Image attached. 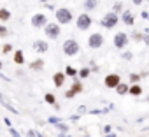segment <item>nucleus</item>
<instances>
[{
  "label": "nucleus",
  "instance_id": "15",
  "mask_svg": "<svg viewBox=\"0 0 149 137\" xmlns=\"http://www.w3.org/2000/svg\"><path fill=\"white\" fill-rule=\"evenodd\" d=\"M77 78H79V76H77ZM77 78H74V83H72V88H70V90H72L74 93H76V95L83 92V85H81V81H79Z\"/></svg>",
  "mask_w": 149,
  "mask_h": 137
},
{
  "label": "nucleus",
  "instance_id": "47",
  "mask_svg": "<svg viewBox=\"0 0 149 137\" xmlns=\"http://www.w3.org/2000/svg\"><path fill=\"white\" fill-rule=\"evenodd\" d=\"M37 137H44V135H40V134H39V135H37Z\"/></svg>",
  "mask_w": 149,
  "mask_h": 137
},
{
  "label": "nucleus",
  "instance_id": "26",
  "mask_svg": "<svg viewBox=\"0 0 149 137\" xmlns=\"http://www.w3.org/2000/svg\"><path fill=\"white\" fill-rule=\"evenodd\" d=\"M139 79H142L140 74H130V81L132 83H139Z\"/></svg>",
  "mask_w": 149,
  "mask_h": 137
},
{
  "label": "nucleus",
  "instance_id": "29",
  "mask_svg": "<svg viewBox=\"0 0 149 137\" xmlns=\"http://www.w3.org/2000/svg\"><path fill=\"white\" fill-rule=\"evenodd\" d=\"M56 127H58V130H60V132H67V130H68V127H67L65 123H61V121H60Z\"/></svg>",
  "mask_w": 149,
  "mask_h": 137
},
{
  "label": "nucleus",
  "instance_id": "39",
  "mask_svg": "<svg viewBox=\"0 0 149 137\" xmlns=\"http://www.w3.org/2000/svg\"><path fill=\"white\" fill-rule=\"evenodd\" d=\"M44 6H46V9H49V11H53V9H54V6H53V4H44Z\"/></svg>",
  "mask_w": 149,
  "mask_h": 137
},
{
  "label": "nucleus",
  "instance_id": "33",
  "mask_svg": "<svg viewBox=\"0 0 149 137\" xmlns=\"http://www.w3.org/2000/svg\"><path fill=\"white\" fill-rule=\"evenodd\" d=\"M77 113H79V114H83V113H86V107H84V106H79V109H77Z\"/></svg>",
  "mask_w": 149,
  "mask_h": 137
},
{
  "label": "nucleus",
  "instance_id": "32",
  "mask_svg": "<svg viewBox=\"0 0 149 137\" xmlns=\"http://www.w3.org/2000/svg\"><path fill=\"white\" fill-rule=\"evenodd\" d=\"M4 123L7 125V128H11V127H13V121H11L9 118H4Z\"/></svg>",
  "mask_w": 149,
  "mask_h": 137
},
{
  "label": "nucleus",
  "instance_id": "21",
  "mask_svg": "<svg viewBox=\"0 0 149 137\" xmlns=\"http://www.w3.org/2000/svg\"><path fill=\"white\" fill-rule=\"evenodd\" d=\"M44 100H46L47 104H51V106L56 104V97H54L53 93H46V95H44Z\"/></svg>",
  "mask_w": 149,
  "mask_h": 137
},
{
  "label": "nucleus",
  "instance_id": "31",
  "mask_svg": "<svg viewBox=\"0 0 149 137\" xmlns=\"http://www.w3.org/2000/svg\"><path fill=\"white\" fill-rule=\"evenodd\" d=\"M37 135H39V134H35V130H32V128L26 132V137H37Z\"/></svg>",
  "mask_w": 149,
  "mask_h": 137
},
{
  "label": "nucleus",
  "instance_id": "41",
  "mask_svg": "<svg viewBox=\"0 0 149 137\" xmlns=\"http://www.w3.org/2000/svg\"><path fill=\"white\" fill-rule=\"evenodd\" d=\"M142 18H144V20H147V18H149V14H147L146 11H142Z\"/></svg>",
  "mask_w": 149,
  "mask_h": 137
},
{
  "label": "nucleus",
  "instance_id": "18",
  "mask_svg": "<svg viewBox=\"0 0 149 137\" xmlns=\"http://www.w3.org/2000/svg\"><path fill=\"white\" fill-rule=\"evenodd\" d=\"M128 93L133 95V97H139V95H142V86L137 85V83H133V86H130V92Z\"/></svg>",
  "mask_w": 149,
  "mask_h": 137
},
{
  "label": "nucleus",
  "instance_id": "45",
  "mask_svg": "<svg viewBox=\"0 0 149 137\" xmlns=\"http://www.w3.org/2000/svg\"><path fill=\"white\" fill-rule=\"evenodd\" d=\"M2 67H4V63H2V60H0V71H2Z\"/></svg>",
  "mask_w": 149,
  "mask_h": 137
},
{
  "label": "nucleus",
  "instance_id": "16",
  "mask_svg": "<svg viewBox=\"0 0 149 137\" xmlns=\"http://www.w3.org/2000/svg\"><path fill=\"white\" fill-rule=\"evenodd\" d=\"M9 20H11V11L6 9V7H2V9H0V21H2V23H7Z\"/></svg>",
  "mask_w": 149,
  "mask_h": 137
},
{
  "label": "nucleus",
  "instance_id": "25",
  "mask_svg": "<svg viewBox=\"0 0 149 137\" xmlns=\"http://www.w3.org/2000/svg\"><path fill=\"white\" fill-rule=\"evenodd\" d=\"M121 9H123V4H121V2H116V4L112 6V11H114V13H121Z\"/></svg>",
  "mask_w": 149,
  "mask_h": 137
},
{
  "label": "nucleus",
  "instance_id": "35",
  "mask_svg": "<svg viewBox=\"0 0 149 137\" xmlns=\"http://www.w3.org/2000/svg\"><path fill=\"white\" fill-rule=\"evenodd\" d=\"M123 58H125V60H130V58H132V53H123Z\"/></svg>",
  "mask_w": 149,
  "mask_h": 137
},
{
  "label": "nucleus",
  "instance_id": "40",
  "mask_svg": "<svg viewBox=\"0 0 149 137\" xmlns=\"http://www.w3.org/2000/svg\"><path fill=\"white\" fill-rule=\"evenodd\" d=\"M0 79H2V81H9V78H7V76H4L2 72H0Z\"/></svg>",
  "mask_w": 149,
  "mask_h": 137
},
{
  "label": "nucleus",
  "instance_id": "9",
  "mask_svg": "<svg viewBox=\"0 0 149 137\" xmlns=\"http://www.w3.org/2000/svg\"><path fill=\"white\" fill-rule=\"evenodd\" d=\"M47 25V18L44 16V14H33L32 16V27H35V28H44Z\"/></svg>",
  "mask_w": 149,
  "mask_h": 137
},
{
  "label": "nucleus",
  "instance_id": "19",
  "mask_svg": "<svg viewBox=\"0 0 149 137\" xmlns=\"http://www.w3.org/2000/svg\"><path fill=\"white\" fill-rule=\"evenodd\" d=\"M97 6H98L97 0H84V9L86 11H93V9H97Z\"/></svg>",
  "mask_w": 149,
  "mask_h": 137
},
{
  "label": "nucleus",
  "instance_id": "2",
  "mask_svg": "<svg viewBox=\"0 0 149 137\" xmlns=\"http://www.w3.org/2000/svg\"><path fill=\"white\" fill-rule=\"evenodd\" d=\"M118 23H119V18H118V13H114V11L107 13V14L102 18V21H100V25H102L104 28H114Z\"/></svg>",
  "mask_w": 149,
  "mask_h": 137
},
{
  "label": "nucleus",
  "instance_id": "10",
  "mask_svg": "<svg viewBox=\"0 0 149 137\" xmlns=\"http://www.w3.org/2000/svg\"><path fill=\"white\" fill-rule=\"evenodd\" d=\"M121 21H123L125 25L132 27V25L135 23V16H133V13H130V11H123V14H121Z\"/></svg>",
  "mask_w": 149,
  "mask_h": 137
},
{
  "label": "nucleus",
  "instance_id": "38",
  "mask_svg": "<svg viewBox=\"0 0 149 137\" xmlns=\"http://www.w3.org/2000/svg\"><path fill=\"white\" fill-rule=\"evenodd\" d=\"M132 2H133L135 6H142V2H144V0H132Z\"/></svg>",
  "mask_w": 149,
  "mask_h": 137
},
{
  "label": "nucleus",
  "instance_id": "4",
  "mask_svg": "<svg viewBox=\"0 0 149 137\" xmlns=\"http://www.w3.org/2000/svg\"><path fill=\"white\" fill-rule=\"evenodd\" d=\"M91 23H93V20H91V16L90 14H86V13H83V14H79L77 16V28L79 30H88L90 27H91Z\"/></svg>",
  "mask_w": 149,
  "mask_h": 137
},
{
  "label": "nucleus",
  "instance_id": "24",
  "mask_svg": "<svg viewBox=\"0 0 149 137\" xmlns=\"http://www.w3.org/2000/svg\"><path fill=\"white\" fill-rule=\"evenodd\" d=\"M2 53H4V55L14 53V48H13V44H4V46H2Z\"/></svg>",
  "mask_w": 149,
  "mask_h": 137
},
{
  "label": "nucleus",
  "instance_id": "46",
  "mask_svg": "<svg viewBox=\"0 0 149 137\" xmlns=\"http://www.w3.org/2000/svg\"><path fill=\"white\" fill-rule=\"evenodd\" d=\"M40 2H42V4H47V0H40Z\"/></svg>",
  "mask_w": 149,
  "mask_h": 137
},
{
  "label": "nucleus",
  "instance_id": "27",
  "mask_svg": "<svg viewBox=\"0 0 149 137\" xmlns=\"http://www.w3.org/2000/svg\"><path fill=\"white\" fill-rule=\"evenodd\" d=\"M47 121H49V123H51V125H58V123H60V121H61V120H60V118H58V116H51V118H49V120H47Z\"/></svg>",
  "mask_w": 149,
  "mask_h": 137
},
{
  "label": "nucleus",
  "instance_id": "37",
  "mask_svg": "<svg viewBox=\"0 0 149 137\" xmlns=\"http://www.w3.org/2000/svg\"><path fill=\"white\" fill-rule=\"evenodd\" d=\"M79 116H81V114H74V116H70V120H72V121H77Z\"/></svg>",
  "mask_w": 149,
  "mask_h": 137
},
{
  "label": "nucleus",
  "instance_id": "36",
  "mask_svg": "<svg viewBox=\"0 0 149 137\" xmlns=\"http://www.w3.org/2000/svg\"><path fill=\"white\" fill-rule=\"evenodd\" d=\"M109 132H111V125H105L104 127V134H109Z\"/></svg>",
  "mask_w": 149,
  "mask_h": 137
},
{
  "label": "nucleus",
  "instance_id": "42",
  "mask_svg": "<svg viewBox=\"0 0 149 137\" xmlns=\"http://www.w3.org/2000/svg\"><path fill=\"white\" fill-rule=\"evenodd\" d=\"M105 137H118V135H116V134H111V132H109V134H107Z\"/></svg>",
  "mask_w": 149,
  "mask_h": 137
},
{
  "label": "nucleus",
  "instance_id": "13",
  "mask_svg": "<svg viewBox=\"0 0 149 137\" xmlns=\"http://www.w3.org/2000/svg\"><path fill=\"white\" fill-rule=\"evenodd\" d=\"M13 60H14L16 65H23V63H25V55H23V51H21V49H16V51L13 53Z\"/></svg>",
  "mask_w": 149,
  "mask_h": 137
},
{
  "label": "nucleus",
  "instance_id": "17",
  "mask_svg": "<svg viewBox=\"0 0 149 137\" xmlns=\"http://www.w3.org/2000/svg\"><path fill=\"white\" fill-rule=\"evenodd\" d=\"M128 92H130V86H128L126 83H119V85L116 86V93H118V95H126Z\"/></svg>",
  "mask_w": 149,
  "mask_h": 137
},
{
  "label": "nucleus",
  "instance_id": "7",
  "mask_svg": "<svg viewBox=\"0 0 149 137\" xmlns=\"http://www.w3.org/2000/svg\"><path fill=\"white\" fill-rule=\"evenodd\" d=\"M119 83H121L119 74H107L105 79H104V85H105L107 88H112V90H116V86H118Z\"/></svg>",
  "mask_w": 149,
  "mask_h": 137
},
{
  "label": "nucleus",
  "instance_id": "5",
  "mask_svg": "<svg viewBox=\"0 0 149 137\" xmlns=\"http://www.w3.org/2000/svg\"><path fill=\"white\" fill-rule=\"evenodd\" d=\"M44 32H46L47 37L58 39V37H60V23H47V25L44 27Z\"/></svg>",
  "mask_w": 149,
  "mask_h": 137
},
{
  "label": "nucleus",
  "instance_id": "20",
  "mask_svg": "<svg viewBox=\"0 0 149 137\" xmlns=\"http://www.w3.org/2000/svg\"><path fill=\"white\" fill-rule=\"evenodd\" d=\"M65 74H67L68 78H77V76H79V72H77L74 67H70V65H68V67H65Z\"/></svg>",
  "mask_w": 149,
  "mask_h": 137
},
{
  "label": "nucleus",
  "instance_id": "1",
  "mask_svg": "<svg viewBox=\"0 0 149 137\" xmlns=\"http://www.w3.org/2000/svg\"><path fill=\"white\" fill-rule=\"evenodd\" d=\"M79 51H81V48H79V42H77V41L68 39V41L63 42V53H65L67 56H76Z\"/></svg>",
  "mask_w": 149,
  "mask_h": 137
},
{
  "label": "nucleus",
  "instance_id": "48",
  "mask_svg": "<svg viewBox=\"0 0 149 137\" xmlns=\"http://www.w3.org/2000/svg\"><path fill=\"white\" fill-rule=\"evenodd\" d=\"M86 137H88V135H86Z\"/></svg>",
  "mask_w": 149,
  "mask_h": 137
},
{
  "label": "nucleus",
  "instance_id": "44",
  "mask_svg": "<svg viewBox=\"0 0 149 137\" xmlns=\"http://www.w3.org/2000/svg\"><path fill=\"white\" fill-rule=\"evenodd\" d=\"M58 137H65V132H61V134H58Z\"/></svg>",
  "mask_w": 149,
  "mask_h": 137
},
{
  "label": "nucleus",
  "instance_id": "43",
  "mask_svg": "<svg viewBox=\"0 0 149 137\" xmlns=\"http://www.w3.org/2000/svg\"><path fill=\"white\" fill-rule=\"evenodd\" d=\"M0 102H2V104L6 102V100H4V97H2V93H0Z\"/></svg>",
  "mask_w": 149,
  "mask_h": 137
},
{
  "label": "nucleus",
  "instance_id": "34",
  "mask_svg": "<svg viewBox=\"0 0 149 137\" xmlns=\"http://www.w3.org/2000/svg\"><path fill=\"white\" fill-rule=\"evenodd\" d=\"M142 41H144V42H146V44H147V46H149V34H146V35H144V37H142Z\"/></svg>",
  "mask_w": 149,
  "mask_h": 137
},
{
  "label": "nucleus",
  "instance_id": "14",
  "mask_svg": "<svg viewBox=\"0 0 149 137\" xmlns=\"http://www.w3.org/2000/svg\"><path fill=\"white\" fill-rule=\"evenodd\" d=\"M30 68H32V71H42V68H44V60H42V58L33 60V62L30 63Z\"/></svg>",
  "mask_w": 149,
  "mask_h": 137
},
{
  "label": "nucleus",
  "instance_id": "12",
  "mask_svg": "<svg viewBox=\"0 0 149 137\" xmlns=\"http://www.w3.org/2000/svg\"><path fill=\"white\" fill-rule=\"evenodd\" d=\"M33 49L39 51V53H46V51L49 49V46H47L46 41H35V42H33Z\"/></svg>",
  "mask_w": 149,
  "mask_h": 137
},
{
  "label": "nucleus",
  "instance_id": "23",
  "mask_svg": "<svg viewBox=\"0 0 149 137\" xmlns=\"http://www.w3.org/2000/svg\"><path fill=\"white\" fill-rule=\"evenodd\" d=\"M9 28L6 27V25H0V37H2V39H6V37H9Z\"/></svg>",
  "mask_w": 149,
  "mask_h": 137
},
{
  "label": "nucleus",
  "instance_id": "28",
  "mask_svg": "<svg viewBox=\"0 0 149 137\" xmlns=\"http://www.w3.org/2000/svg\"><path fill=\"white\" fill-rule=\"evenodd\" d=\"M9 134H11V135H13V137H23V135H21V134H19V132H18V130H16V128H13V127H11V128H9Z\"/></svg>",
  "mask_w": 149,
  "mask_h": 137
},
{
  "label": "nucleus",
  "instance_id": "6",
  "mask_svg": "<svg viewBox=\"0 0 149 137\" xmlns=\"http://www.w3.org/2000/svg\"><path fill=\"white\" fill-rule=\"evenodd\" d=\"M102 44H104V35L102 34H91L88 37V46L91 49H98V48H102Z\"/></svg>",
  "mask_w": 149,
  "mask_h": 137
},
{
  "label": "nucleus",
  "instance_id": "8",
  "mask_svg": "<svg viewBox=\"0 0 149 137\" xmlns=\"http://www.w3.org/2000/svg\"><path fill=\"white\" fill-rule=\"evenodd\" d=\"M126 44H128V35H126L125 32H118V34L114 35V46H116L118 49H123Z\"/></svg>",
  "mask_w": 149,
  "mask_h": 137
},
{
  "label": "nucleus",
  "instance_id": "11",
  "mask_svg": "<svg viewBox=\"0 0 149 137\" xmlns=\"http://www.w3.org/2000/svg\"><path fill=\"white\" fill-rule=\"evenodd\" d=\"M65 78H67L65 72H56V74L53 76V83H54V86H56V88H61V86L65 85Z\"/></svg>",
  "mask_w": 149,
  "mask_h": 137
},
{
  "label": "nucleus",
  "instance_id": "3",
  "mask_svg": "<svg viewBox=\"0 0 149 137\" xmlns=\"http://www.w3.org/2000/svg\"><path fill=\"white\" fill-rule=\"evenodd\" d=\"M56 21L60 25H68L72 21V11L67 9V7H61V9H56Z\"/></svg>",
  "mask_w": 149,
  "mask_h": 137
},
{
  "label": "nucleus",
  "instance_id": "22",
  "mask_svg": "<svg viewBox=\"0 0 149 137\" xmlns=\"http://www.w3.org/2000/svg\"><path fill=\"white\" fill-rule=\"evenodd\" d=\"M90 72H91V71H90L88 67H83L81 71H79V79H86V78L90 76Z\"/></svg>",
  "mask_w": 149,
  "mask_h": 137
},
{
  "label": "nucleus",
  "instance_id": "30",
  "mask_svg": "<svg viewBox=\"0 0 149 137\" xmlns=\"http://www.w3.org/2000/svg\"><path fill=\"white\" fill-rule=\"evenodd\" d=\"M74 97H76V93H74L72 90H67L65 92V99H74Z\"/></svg>",
  "mask_w": 149,
  "mask_h": 137
}]
</instances>
